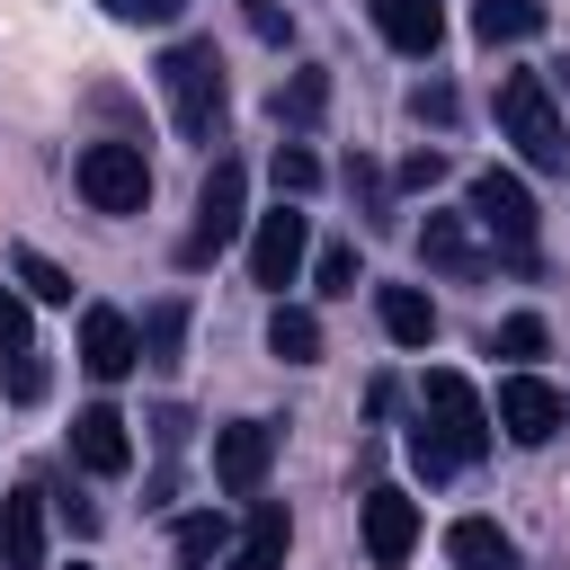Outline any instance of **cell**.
Here are the masks:
<instances>
[{"mask_svg": "<svg viewBox=\"0 0 570 570\" xmlns=\"http://www.w3.org/2000/svg\"><path fill=\"white\" fill-rule=\"evenodd\" d=\"M321 187V160L303 142H276V196H312Z\"/></svg>", "mask_w": 570, "mask_h": 570, "instance_id": "cell-26", "label": "cell"}, {"mask_svg": "<svg viewBox=\"0 0 570 570\" xmlns=\"http://www.w3.org/2000/svg\"><path fill=\"white\" fill-rule=\"evenodd\" d=\"M267 347H276L285 365H312V356H321V321L294 312V303H276V312H267Z\"/></svg>", "mask_w": 570, "mask_h": 570, "instance_id": "cell-20", "label": "cell"}, {"mask_svg": "<svg viewBox=\"0 0 570 570\" xmlns=\"http://www.w3.org/2000/svg\"><path fill=\"white\" fill-rule=\"evenodd\" d=\"M419 543V499L410 490H365V561L374 570H401Z\"/></svg>", "mask_w": 570, "mask_h": 570, "instance_id": "cell-10", "label": "cell"}, {"mask_svg": "<svg viewBox=\"0 0 570 570\" xmlns=\"http://www.w3.org/2000/svg\"><path fill=\"white\" fill-rule=\"evenodd\" d=\"M374 27H383V45H401V53H436V45H445V9H436V0H374Z\"/></svg>", "mask_w": 570, "mask_h": 570, "instance_id": "cell-15", "label": "cell"}, {"mask_svg": "<svg viewBox=\"0 0 570 570\" xmlns=\"http://www.w3.org/2000/svg\"><path fill=\"white\" fill-rule=\"evenodd\" d=\"M160 89H169V116H178L187 142H214L223 134V53L205 36H187V45L160 53Z\"/></svg>", "mask_w": 570, "mask_h": 570, "instance_id": "cell-1", "label": "cell"}, {"mask_svg": "<svg viewBox=\"0 0 570 570\" xmlns=\"http://www.w3.org/2000/svg\"><path fill=\"white\" fill-rule=\"evenodd\" d=\"M107 9H116V18H178L187 0H107Z\"/></svg>", "mask_w": 570, "mask_h": 570, "instance_id": "cell-33", "label": "cell"}, {"mask_svg": "<svg viewBox=\"0 0 570 570\" xmlns=\"http://www.w3.org/2000/svg\"><path fill=\"white\" fill-rule=\"evenodd\" d=\"M419 249H428V267H445V276H481V249H472L463 214H428V223H419Z\"/></svg>", "mask_w": 570, "mask_h": 570, "instance_id": "cell-19", "label": "cell"}, {"mask_svg": "<svg viewBox=\"0 0 570 570\" xmlns=\"http://www.w3.org/2000/svg\"><path fill=\"white\" fill-rule=\"evenodd\" d=\"M71 454H80V463H89L98 481H116V472L134 463V436H125V419H116L107 401H89V410L71 419Z\"/></svg>", "mask_w": 570, "mask_h": 570, "instance_id": "cell-13", "label": "cell"}, {"mask_svg": "<svg viewBox=\"0 0 570 570\" xmlns=\"http://www.w3.org/2000/svg\"><path fill=\"white\" fill-rule=\"evenodd\" d=\"M419 428H428V436H436V445H445L454 463H481V454H490V428H499V419L481 410V392H472V383H463L454 365H436V374L419 383Z\"/></svg>", "mask_w": 570, "mask_h": 570, "instance_id": "cell-3", "label": "cell"}, {"mask_svg": "<svg viewBox=\"0 0 570 570\" xmlns=\"http://www.w3.org/2000/svg\"><path fill=\"white\" fill-rule=\"evenodd\" d=\"M374 321H383L392 347H428V338H436V303H428L419 285H383V294H374Z\"/></svg>", "mask_w": 570, "mask_h": 570, "instance_id": "cell-17", "label": "cell"}, {"mask_svg": "<svg viewBox=\"0 0 570 570\" xmlns=\"http://www.w3.org/2000/svg\"><path fill=\"white\" fill-rule=\"evenodd\" d=\"M312 276H321V294H356V249H347V240H330V249L312 258Z\"/></svg>", "mask_w": 570, "mask_h": 570, "instance_id": "cell-27", "label": "cell"}, {"mask_svg": "<svg viewBox=\"0 0 570 570\" xmlns=\"http://www.w3.org/2000/svg\"><path fill=\"white\" fill-rule=\"evenodd\" d=\"M472 223L490 232V240H508V258H525L534 249V196H525V178H508V169H472Z\"/></svg>", "mask_w": 570, "mask_h": 570, "instance_id": "cell-6", "label": "cell"}, {"mask_svg": "<svg viewBox=\"0 0 570 570\" xmlns=\"http://www.w3.org/2000/svg\"><path fill=\"white\" fill-rule=\"evenodd\" d=\"M0 570H45V499L36 490L0 499Z\"/></svg>", "mask_w": 570, "mask_h": 570, "instance_id": "cell-14", "label": "cell"}, {"mask_svg": "<svg viewBox=\"0 0 570 570\" xmlns=\"http://www.w3.org/2000/svg\"><path fill=\"white\" fill-rule=\"evenodd\" d=\"M240 9H249V27H258V36H267V45H276V36H294V18H285V9H276V0H240Z\"/></svg>", "mask_w": 570, "mask_h": 570, "instance_id": "cell-31", "label": "cell"}, {"mask_svg": "<svg viewBox=\"0 0 570 570\" xmlns=\"http://www.w3.org/2000/svg\"><path fill=\"white\" fill-rule=\"evenodd\" d=\"M9 267H18V285H27L36 303H71V276H62L45 249H27V240H18V249H9Z\"/></svg>", "mask_w": 570, "mask_h": 570, "instance_id": "cell-23", "label": "cell"}, {"mask_svg": "<svg viewBox=\"0 0 570 570\" xmlns=\"http://www.w3.org/2000/svg\"><path fill=\"white\" fill-rule=\"evenodd\" d=\"M267 463H276V428H267V419H240V428L214 436V481H223L232 499H258Z\"/></svg>", "mask_w": 570, "mask_h": 570, "instance_id": "cell-9", "label": "cell"}, {"mask_svg": "<svg viewBox=\"0 0 570 570\" xmlns=\"http://www.w3.org/2000/svg\"><path fill=\"white\" fill-rule=\"evenodd\" d=\"M285 543H294V525H285V508H276V499H258L223 570H285Z\"/></svg>", "mask_w": 570, "mask_h": 570, "instance_id": "cell-16", "label": "cell"}, {"mask_svg": "<svg viewBox=\"0 0 570 570\" xmlns=\"http://www.w3.org/2000/svg\"><path fill=\"white\" fill-rule=\"evenodd\" d=\"M80 196H89L98 214H142V205H151V160H142L134 142H89V151H80Z\"/></svg>", "mask_w": 570, "mask_h": 570, "instance_id": "cell-5", "label": "cell"}, {"mask_svg": "<svg viewBox=\"0 0 570 570\" xmlns=\"http://www.w3.org/2000/svg\"><path fill=\"white\" fill-rule=\"evenodd\" d=\"M490 419H499V428H508L517 445H552V436H561V419H570V401H561V392H552L543 374H508V383H499V410H490Z\"/></svg>", "mask_w": 570, "mask_h": 570, "instance_id": "cell-7", "label": "cell"}, {"mask_svg": "<svg viewBox=\"0 0 570 570\" xmlns=\"http://www.w3.org/2000/svg\"><path fill=\"white\" fill-rule=\"evenodd\" d=\"M499 356H517V365H525V356H543V321H534V312L499 321Z\"/></svg>", "mask_w": 570, "mask_h": 570, "instance_id": "cell-28", "label": "cell"}, {"mask_svg": "<svg viewBox=\"0 0 570 570\" xmlns=\"http://www.w3.org/2000/svg\"><path fill=\"white\" fill-rule=\"evenodd\" d=\"M178 338H187V303L169 294V303L142 321V365H178Z\"/></svg>", "mask_w": 570, "mask_h": 570, "instance_id": "cell-24", "label": "cell"}, {"mask_svg": "<svg viewBox=\"0 0 570 570\" xmlns=\"http://www.w3.org/2000/svg\"><path fill=\"white\" fill-rule=\"evenodd\" d=\"M71 570H89V561H71Z\"/></svg>", "mask_w": 570, "mask_h": 570, "instance_id": "cell-34", "label": "cell"}, {"mask_svg": "<svg viewBox=\"0 0 570 570\" xmlns=\"http://www.w3.org/2000/svg\"><path fill=\"white\" fill-rule=\"evenodd\" d=\"M410 463H419V472H428V481H436V472H454V454H445V445H436V436H428V428H410Z\"/></svg>", "mask_w": 570, "mask_h": 570, "instance_id": "cell-30", "label": "cell"}, {"mask_svg": "<svg viewBox=\"0 0 570 570\" xmlns=\"http://www.w3.org/2000/svg\"><path fill=\"white\" fill-rule=\"evenodd\" d=\"M321 107H330V71H294L285 89H276V125H321Z\"/></svg>", "mask_w": 570, "mask_h": 570, "instance_id": "cell-22", "label": "cell"}, {"mask_svg": "<svg viewBox=\"0 0 570 570\" xmlns=\"http://www.w3.org/2000/svg\"><path fill=\"white\" fill-rule=\"evenodd\" d=\"M303 240H312V232H303V214H294V205L258 214V232H249V276L285 294V285H294V267H303Z\"/></svg>", "mask_w": 570, "mask_h": 570, "instance_id": "cell-11", "label": "cell"}, {"mask_svg": "<svg viewBox=\"0 0 570 570\" xmlns=\"http://www.w3.org/2000/svg\"><path fill=\"white\" fill-rule=\"evenodd\" d=\"M436 178H445V151H436V142H428V151H410V160H401V187H436Z\"/></svg>", "mask_w": 570, "mask_h": 570, "instance_id": "cell-29", "label": "cell"}, {"mask_svg": "<svg viewBox=\"0 0 570 570\" xmlns=\"http://www.w3.org/2000/svg\"><path fill=\"white\" fill-rule=\"evenodd\" d=\"M534 27H543L534 0H481V9H472V36H481V45H517V36H534Z\"/></svg>", "mask_w": 570, "mask_h": 570, "instance_id": "cell-21", "label": "cell"}, {"mask_svg": "<svg viewBox=\"0 0 570 570\" xmlns=\"http://www.w3.org/2000/svg\"><path fill=\"white\" fill-rule=\"evenodd\" d=\"M240 223H249V169H240V160H214L205 187H196V223H187V240H178V267L223 258Z\"/></svg>", "mask_w": 570, "mask_h": 570, "instance_id": "cell-4", "label": "cell"}, {"mask_svg": "<svg viewBox=\"0 0 570 570\" xmlns=\"http://www.w3.org/2000/svg\"><path fill=\"white\" fill-rule=\"evenodd\" d=\"M214 552H223V508H214V517H178V561L205 570Z\"/></svg>", "mask_w": 570, "mask_h": 570, "instance_id": "cell-25", "label": "cell"}, {"mask_svg": "<svg viewBox=\"0 0 570 570\" xmlns=\"http://www.w3.org/2000/svg\"><path fill=\"white\" fill-rule=\"evenodd\" d=\"M499 134L525 151V169H570V125H561V107H552V89L534 71L499 80Z\"/></svg>", "mask_w": 570, "mask_h": 570, "instance_id": "cell-2", "label": "cell"}, {"mask_svg": "<svg viewBox=\"0 0 570 570\" xmlns=\"http://www.w3.org/2000/svg\"><path fill=\"white\" fill-rule=\"evenodd\" d=\"M419 116H428V125H454V89H445V80H436V89H419Z\"/></svg>", "mask_w": 570, "mask_h": 570, "instance_id": "cell-32", "label": "cell"}, {"mask_svg": "<svg viewBox=\"0 0 570 570\" xmlns=\"http://www.w3.org/2000/svg\"><path fill=\"white\" fill-rule=\"evenodd\" d=\"M80 365H89L98 383H125V374L142 365V330H134L125 312L89 303V312H80Z\"/></svg>", "mask_w": 570, "mask_h": 570, "instance_id": "cell-8", "label": "cell"}, {"mask_svg": "<svg viewBox=\"0 0 570 570\" xmlns=\"http://www.w3.org/2000/svg\"><path fill=\"white\" fill-rule=\"evenodd\" d=\"M0 383L9 401H45V365H36V321L18 294H0Z\"/></svg>", "mask_w": 570, "mask_h": 570, "instance_id": "cell-12", "label": "cell"}, {"mask_svg": "<svg viewBox=\"0 0 570 570\" xmlns=\"http://www.w3.org/2000/svg\"><path fill=\"white\" fill-rule=\"evenodd\" d=\"M445 561H454V570H517V543H508L490 517H454V525H445Z\"/></svg>", "mask_w": 570, "mask_h": 570, "instance_id": "cell-18", "label": "cell"}]
</instances>
